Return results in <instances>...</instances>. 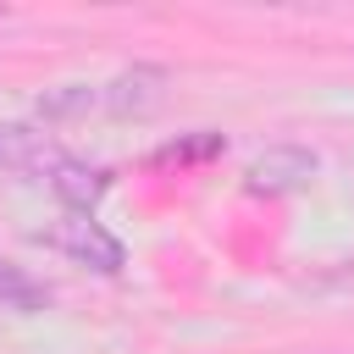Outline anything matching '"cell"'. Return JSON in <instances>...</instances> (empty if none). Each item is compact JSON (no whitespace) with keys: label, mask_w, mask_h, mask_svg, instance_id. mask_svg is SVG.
Returning a JSON list of instances; mask_svg holds the SVG:
<instances>
[{"label":"cell","mask_w":354,"mask_h":354,"mask_svg":"<svg viewBox=\"0 0 354 354\" xmlns=\"http://www.w3.org/2000/svg\"><path fill=\"white\" fill-rule=\"evenodd\" d=\"M39 238H44L55 254H66V260H77V266H88V271H100V277H116V271L127 266V249H122L94 216H72V210H66V216H61L55 227H44Z\"/></svg>","instance_id":"obj_1"},{"label":"cell","mask_w":354,"mask_h":354,"mask_svg":"<svg viewBox=\"0 0 354 354\" xmlns=\"http://www.w3.org/2000/svg\"><path fill=\"white\" fill-rule=\"evenodd\" d=\"M310 177H315V155L299 149V144H277V149L254 155V166H249V188L254 194H293Z\"/></svg>","instance_id":"obj_2"},{"label":"cell","mask_w":354,"mask_h":354,"mask_svg":"<svg viewBox=\"0 0 354 354\" xmlns=\"http://www.w3.org/2000/svg\"><path fill=\"white\" fill-rule=\"evenodd\" d=\"M61 166V149L39 133V127H22V122H0V171H11V177H28V171H39V177H50Z\"/></svg>","instance_id":"obj_3"},{"label":"cell","mask_w":354,"mask_h":354,"mask_svg":"<svg viewBox=\"0 0 354 354\" xmlns=\"http://www.w3.org/2000/svg\"><path fill=\"white\" fill-rule=\"evenodd\" d=\"M100 88H105V111H116V116H149L166 100V72L160 66H127L122 77H111Z\"/></svg>","instance_id":"obj_4"},{"label":"cell","mask_w":354,"mask_h":354,"mask_svg":"<svg viewBox=\"0 0 354 354\" xmlns=\"http://www.w3.org/2000/svg\"><path fill=\"white\" fill-rule=\"evenodd\" d=\"M50 188H55V199H61L72 216H88V210L111 194V171H100V166H83V160L61 155V166L50 171Z\"/></svg>","instance_id":"obj_5"},{"label":"cell","mask_w":354,"mask_h":354,"mask_svg":"<svg viewBox=\"0 0 354 354\" xmlns=\"http://www.w3.org/2000/svg\"><path fill=\"white\" fill-rule=\"evenodd\" d=\"M44 304H50V288H44L39 277H28L17 260L0 254V310H11V315H33V310H44Z\"/></svg>","instance_id":"obj_6"},{"label":"cell","mask_w":354,"mask_h":354,"mask_svg":"<svg viewBox=\"0 0 354 354\" xmlns=\"http://www.w3.org/2000/svg\"><path fill=\"white\" fill-rule=\"evenodd\" d=\"M100 105H105V88L100 83H61V88H50L39 100V116L44 122H72V116H88Z\"/></svg>","instance_id":"obj_7"}]
</instances>
